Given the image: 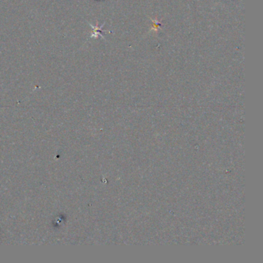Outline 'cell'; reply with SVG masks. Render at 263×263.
<instances>
[{"mask_svg":"<svg viewBox=\"0 0 263 263\" xmlns=\"http://www.w3.org/2000/svg\"><path fill=\"white\" fill-rule=\"evenodd\" d=\"M151 21H152V27H151L152 30L157 31L159 29H160V25H161L160 22H159L158 20L157 19H151Z\"/></svg>","mask_w":263,"mask_h":263,"instance_id":"7a4b0ae2","label":"cell"},{"mask_svg":"<svg viewBox=\"0 0 263 263\" xmlns=\"http://www.w3.org/2000/svg\"><path fill=\"white\" fill-rule=\"evenodd\" d=\"M90 26L93 28V34L90 36V37H94V38H97L98 36H100L103 39H104V36H103V33H106V32H108V31L106 30H103V27L105 25V22L103 24V25H101L100 27H99L97 25V26H94V25H92L91 24H90Z\"/></svg>","mask_w":263,"mask_h":263,"instance_id":"6da1fadb","label":"cell"}]
</instances>
